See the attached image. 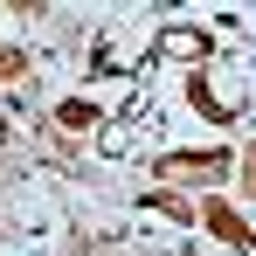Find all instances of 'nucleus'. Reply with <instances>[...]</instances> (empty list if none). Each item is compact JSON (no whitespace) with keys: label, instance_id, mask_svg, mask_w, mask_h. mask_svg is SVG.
<instances>
[{"label":"nucleus","instance_id":"nucleus-4","mask_svg":"<svg viewBox=\"0 0 256 256\" xmlns=\"http://www.w3.org/2000/svg\"><path fill=\"white\" fill-rule=\"evenodd\" d=\"M90 118H97V111H90L84 97H70V104H62V125H90Z\"/></svg>","mask_w":256,"mask_h":256},{"label":"nucleus","instance_id":"nucleus-5","mask_svg":"<svg viewBox=\"0 0 256 256\" xmlns=\"http://www.w3.org/2000/svg\"><path fill=\"white\" fill-rule=\"evenodd\" d=\"M14 76H21V56H14V48H0V84H14Z\"/></svg>","mask_w":256,"mask_h":256},{"label":"nucleus","instance_id":"nucleus-1","mask_svg":"<svg viewBox=\"0 0 256 256\" xmlns=\"http://www.w3.org/2000/svg\"><path fill=\"white\" fill-rule=\"evenodd\" d=\"M160 173H166V180H222V173H228V152H173Z\"/></svg>","mask_w":256,"mask_h":256},{"label":"nucleus","instance_id":"nucleus-3","mask_svg":"<svg viewBox=\"0 0 256 256\" xmlns=\"http://www.w3.org/2000/svg\"><path fill=\"white\" fill-rule=\"evenodd\" d=\"M160 48H166V56H180V62L208 56V42H201V35H187V28H173V35H160Z\"/></svg>","mask_w":256,"mask_h":256},{"label":"nucleus","instance_id":"nucleus-2","mask_svg":"<svg viewBox=\"0 0 256 256\" xmlns=\"http://www.w3.org/2000/svg\"><path fill=\"white\" fill-rule=\"evenodd\" d=\"M208 228L222 236V242H236V250H250V242H256V236H250V228H242V222H236L228 208H208Z\"/></svg>","mask_w":256,"mask_h":256}]
</instances>
